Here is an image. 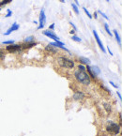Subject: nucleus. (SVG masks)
Here are the masks:
<instances>
[{"instance_id": "nucleus-1", "label": "nucleus", "mask_w": 122, "mask_h": 136, "mask_svg": "<svg viewBox=\"0 0 122 136\" xmlns=\"http://www.w3.org/2000/svg\"><path fill=\"white\" fill-rule=\"evenodd\" d=\"M74 76H75L76 80L78 82H80L81 84H86V85H88L90 84V77L87 73H86L85 71H75L74 73Z\"/></svg>"}, {"instance_id": "nucleus-2", "label": "nucleus", "mask_w": 122, "mask_h": 136, "mask_svg": "<svg viewBox=\"0 0 122 136\" xmlns=\"http://www.w3.org/2000/svg\"><path fill=\"white\" fill-rule=\"evenodd\" d=\"M57 62L59 64V66H61L62 68H65V69H72L74 67V62L71 59H68L67 57H64V56H60L57 60Z\"/></svg>"}, {"instance_id": "nucleus-3", "label": "nucleus", "mask_w": 122, "mask_h": 136, "mask_svg": "<svg viewBox=\"0 0 122 136\" xmlns=\"http://www.w3.org/2000/svg\"><path fill=\"white\" fill-rule=\"evenodd\" d=\"M46 24V16H45V11L44 9H41V14H40V25H39L38 29H42L45 26Z\"/></svg>"}, {"instance_id": "nucleus-4", "label": "nucleus", "mask_w": 122, "mask_h": 136, "mask_svg": "<svg viewBox=\"0 0 122 136\" xmlns=\"http://www.w3.org/2000/svg\"><path fill=\"white\" fill-rule=\"evenodd\" d=\"M107 131H110V132H113L115 134H117L119 132V126L116 123L110 122V124L107 126Z\"/></svg>"}, {"instance_id": "nucleus-5", "label": "nucleus", "mask_w": 122, "mask_h": 136, "mask_svg": "<svg viewBox=\"0 0 122 136\" xmlns=\"http://www.w3.org/2000/svg\"><path fill=\"white\" fill-rule=\"evenodd\" d=\"M93 34H94V37H95V38H96V41H97V43H98V45H99V47L100 48V50H102V52L105 53L106 52L105 48H104V46H103V44H102V42H101V41H100L99 35H98L97 31H96V30H93Z\"/></svg>"}, {"instance_id": "nucleus-6", "label": "nucleus", "mask_w": 122, "mask_h": 136, "mask_svg": "<svg viewBox=\"0 0 122 136\" xmlns=\"http://www.w3.org/2000/svg\"><path fill=\"white\" fill-rule=\"evenodd\" d=\"M21 45H18V44H11V45H8L7 46V51H8V52H17V51H19V50H21Z\"/></svg>"}, {"instance_id": "nucleus-7", "label": "nucleus", "mask_w": 122, "mask_h": 136, "mask_svg": "<svg viewBox=\"0 0 122 136\" xmlns=\"http://www.w3.org/2000/svg\"><path fill=\"white\" fill-rule=\"evenodd\" d=\"M43 35L47 36L48 38H52V40H54V41H59V38L54 35V33H53V31H49V30H47V31H43Z\"/></svg>"}, {"instance_id": "nucleus-8", "label": "nucleus", "mask_w": 122, "mask_h": 136, "mask_svg": "<svg viewBox=\"0 0 122 136\" xmlns=\"http://www.w3.org/2000/svg\"><path fill=\"white\" fill-rule=\"evenodd\" d=\"M19 27H20L19 25H18L17 23H14V24H12V25H11V26L8 29V31L5 33V36H8L11 32H13V31H16V30H18V29H19Z\"/></svg>"}, {"instance_id": "nucleus-9", "label": "nucleus", "mask_w": 122, "mask_h": 136, "mask_svg": "<svg viewBox=\"0 0 122 136\" xmlns=\"http://www.w3.org/2000/svg\"><path fill=\"white\" fill-rule=\"evenodd\" d=\"M45 50H46L47 52L52 53V54H57V48H55V47H54V46H52V45H50V44L45 47Z\"/></svg>"}, {"instance_id": "nucleus-10", "label": "nucleus", "mask_w": 122, "mask_h": 136, "mask_svg": "<svg viewBox=\"0 0 122 136\" xmlns=\"http://www.w3.org/2000/svg\"><path fill=\"white\" fill-rule=\"evenodd\" d=\"M73 99L76 100V101H78V100H82V99H84V94L82 92H76L73 96Z\"/></svg>"}, {"instance_id": "nucleus-11", "label": "nucleus", "mask_w": 122, "mask_h": 136, "mask_svg": "<svg viewBox=\"0 0 122 136\" xmlns=\"http://www.w3.org/2000/svg\"><path fill=\"white\" fill-rule=\"evenodd\" d=\"M50 45H52V46L55 47V48H60V47L64 46V43L63 42H61V41H54V42H52V43H50Z\"/></svg>"}, {"instance_id": "nucleus-12", "label": "nucleus", "mask_w": 122, "mask_h": 136, "mask_svg": "<svg viewBox=\"0 0 122 136\" xmlns=\"http://www.w3.org/2000/svg\"><path fill=\"white\" fill-rule=\"evenodd\" d=\"M91 71H92V72L94 73V75H95V76H97L98 74H100V69L98 68L97 66H94V67H92V68H91Z\"/></svg>"}, {"instance_id": "nucleus-13", "label": "nucleus", "mask_w": 122, "mask_h": 136, "mask_svg": "<svg viewBox=\"0 0 122 136\" xmlns=\"http://www.w3.org/2000/svg\"><path fill=\"white\" fill-rule=\"evenodd\" d=\"M114 35H115V37H116V40H117V41L118 42V44L121 45V38H120V37H119V35H118V33H117V30H114Z\"/></svg>"}, {"instance_id": "nucleus-14", "label": "nucleus", "mask_w": 122, "mask_h": 136, "mask_svg": "<svg viewBox=\"0 0 122 136\" xmlns=\"http://www.w3.org/2000/svg\"><path fill=\"white\" fill-rule=\"evenodd\" d=\"M80 61H81L82 63H84V64H87V65L90 63V60L88 59V58H86V57H83V56L80 57Z\"/></svg>"}, {"instance_id": "nucleus-15", "label": "nucleus", "mask_w": 122, "mask_h": 136, "mask_svg": "<svg viewBox=\"0 0 122 136\" xmlns=\"http://www.w3.org/2000/svg\"><path fill=\"white\" fill-rule=\"evenodd\" d=\"M86 69H87V71H88V73H89L88 75H89V76H91L92 78H95L96 76L94 75V73L92 72V71H91V67H89V66L87 65V67Z\"/></svg>"}, {"instance_id": "nucleus-16", "label": "nucleus", "mask_w": 122, "mask_h": 136, "mask_svg": "<svg viewBox=\"0 0 122 136\" xmlns=\"http://www.w3.org/2000/svg\"><path fill=\"white\" fill-rule=\"evenodd\" d=\"M71 7H72L73 11H74L76 14H79V9H78V7H77V5H76V4H71Z\"/></svg>"}, {"instance_id": "nucleus-17", "label": "nucleus", "mask_w": 122, "mask_h": 136, "mask_svg": "<svg viewBox=\"0 0 122 136\" xmlns=\"http://www.w3.org/2000/svg\"><path fill=\"white\" fill-rule=\"evenodd\" d=\"M103 105H104V108H105V110L107 111V113H110V112H111V106H110L108 103H103Z\"/></svg>"}, {"instance_id": "nucleus-18", "label": "nucleus", "mask_w": 122, "mask_h": 136, "mask_svg": "<svg viewBox=\"0 0 122 136\" xmlns=\"http://www.w3.org/2000/svg\"><path fill=\"white\" fill-rule=\"evenodd\" d=\"M33 40H34V37H32V36H30V37H27V38H25V40H24V41L25 42H32Z\"/></svg>"}, {"instance_id": "nucleus-19", "label": "nucleus", "mask_w": 122, "mask_h": 136, "mask_svg": "<svg viewBox=\"0 0 122 136\" xmlns=\"http://www.w3.org/2000/svg\"><path fill=\"white\" fill-rule=\"evenodd\" d=\"M35 45H36V42L32 41V42H28V43H27V45H25V46H24V48H30V47L35 46Z\"/></svg>"}, {"instance_id": "nucleus-20", "label": "nucleus", "mask_w": 122, "mask_h": 136, "mask_svg": "<svg viewBox=\"0 0 122 136\" xmlns=\"http://www.w3.org/2000/svg\"><path fill=\"white\" fill-rule=\"evenodd\" d=\"M72 38V41H76V42H81V41H82L81 38H78L77 36H74V35H73V36H72V38Z\"/></svg>"}, {"instance_id": "nucleus-21", "label": "nucleus", "mask_w": 122, "mask_h": 136, "mask_svg": "<svg viewBox=\"0 0 122 136\" xmlns=\"http://www.w3.org/2000/svg\"><path fill=\"white\" fill-rule=\"evenodd\" d=\"M104 28H105V30H106V32H107V34H109L110 36H112V33H111V31H110V29H109L108 25H107V24H104Z\"/></svg>"}, {"instance_id": "nucleus-22", "label": "nucleus", "mask_w": 122, "mask_h": 136, "mask_svg": "<svg viewBox=\"0 0 122 136\" xmlns=\"http://www.w3.org/2000/svg\"><path fill=\"white\" fill-rule=\"evenodd\" d=\"M83 9H84V11L86 12V14H87V16H88V18H89V19H92V15H91V14L89 13V11H87V9L86 8H84Z\"/></svg>"}, {"instance_id": "nucleus-23", "label": "nucleus", "mask_w": 122, "mask_h": 136, "mask_svg": "<svg viewBox=\"0 0 122 136\" xmlns=\"http://www.w3.org/2000/svg\"><path fill=\"white\" fill-rule=\"evenodd\" d=\"M98 13H100V15H101V16H102L103 18H105L106 20H108V19H109L108 16H106V14H105V13H103V12H102L101 11H98Z\"/></svg>"}, {"instance_id": "nucleus-24", "label": "nucleus", "mask_w": 122, "mask_h": 136, "mask_svg": "<svg viewBox=\"0 0 122 136\" xmlns=\"http://www.w3.org/2000/svg\"><path fill=\"white\" fill-rule=\"evenodd\" d=\"M11 1H12V0H3L2 2H0V6H4L6 5V4H8V3H10Z\"/></svg>"}, {"instance_id": "nucleus-25", "label": "nucleus", "mask_w": 122, "mask_h": 136, "mask_svg": "<svg viewBox=\"0 0 122 136\" xmlns=\"http://www.w3.org/2000/svg\"><path fill=\"white\" fill-rule=\"evenodd\" d=\"M13 41H3V44H7V45H11V44H13Z\"/></svg>"}, {"instance_id": "nucleus-26", "label": "nucleus", "mask_w": 122, "mask_h": 136, "mask_svg": "<svg viewBox=\"0 0 122 136\" xmlns=\"http://www.w3.org/2000/svg\"><path fill=\"white\" fill-rule=\"evenodd\" d=\"M78 69H79L78 71H86V68H85V67H84L83 65H79V66H78Z\"/></svg>"}, {"instance_id": "nucleus-27", "label": "nucleus", "mask_w": 122, "mask_h": 136, "mask_svg": "<svg viewBox=\"0 0 122 136\" xmlns=\"http://www.w3.org/2000/svg\"><path fill=\"white\" fill-rule=\"evenodd\" d=\"M11 14H12V11H10V9H8V13H7L6 17H10V16H11Z\"/></svg>"}, {"instance_id": "nucleus-28", "label": "nucleus", "mask_w": 122, "mask_h": 136, "mask_svg": "<svg viewBox=\"0 0 122 136\" xmlns=\"http://www.w3.org/2000/svg\"><path fill=\"white\" fill-rule=\"evenodd\" d=\"M70 24H71V26H72L73 27V28H74V30H77V28H76V26H75V25H74V24H72V23H70Z\"/></svg>"}, {"instance_id": "nucleus-29", "label": "nucleus", "mask_w": 122, "mask_h": 136, "mask_svg": "<svg viewBox=\"0 0 122 136\" xmlns=\"http://www.w3.org/2000/svg\"><path fill=\"white\" fill-rule=\"evenodd\" d=\"M110 84H111L112 85H113V86L115 87V88H117V85H116V84H115L114 83H113V82H110Z\"/></svg>"}, {"instance_id": "nucleus-30", "label": "nucleus", "mask_w": 122, "mask_h": 136, "mask_svg": "<svg viewBox=\"0 0 122 136\" xmlns=\"http://www.w3.org/2000/svg\"><path fill=\"white\" fill-rule=\"evenodd\" d=\"M54 24H52L51 26H50V29H54Z\"/></svg>"}, {"instance_id": "nucleus-31", "label": "nucleus", "mask_w": 122, "mask_h": 136, "mask_svg": "<svg viewBox=\"0 0 122 136\" xmlns=\"http://www.w3.org/2000/svg\"><path fill=\"white\" fill-rule=\"evenodd\" d=\"M3 55H4V54H3V53L1 52V51H0V58H2V57H3Z\"/></svg>"}, {"instance_id": "nucleus-32", "label": "nucleus", "mask_w": 122, "mask_h": 136, "mask_svg": "<svg viewBox=\"0 0 122 136\" xmlns=\"http://www.w3.org/2000/svg\"><path fill=\"white\" fill-rule=\"evenodd\" d=\"M93 16L95 17V19H97V17H98V16H97V12H95V13H94V15H93ZM93 16H92V17H93Z\"/></svg>"}, {"instance_id": "nucleus-33", "label": "nucleus", "mask_w": 122, "mask_h": 136, "mask_svg": "<svg viewBox=\"0 0 122 136\" xmlns=\"http://www.w3.org/2000/svg\"><path fill=\"white\" fill-rule=\"evenodd\" d=\"M108 51H109V53H110V54H111V55H113V54H112V52H111V50H110V48H108Z\"/></svg>"}, {"instance_id": "nucleus-34", "label": "nucleus", "mask_w": 122, "mask_h": 136, "mask_svg": "<svg viewBox=\"0 0 122 136\" xmlns=\"http://www.w3.org/2000/svg\"><path fill=\"white\" fill-rule=\"evenodd\" d=\"M74 32H75V30H71V34H72V35H73V34H74Z\"/></svg>"}, {"instance_id": "nucleus-35", "label": "nucleus", "mask_w": 122, "mask_h": 136, "mask_svg": "<svg viewBox=\"0 0 122 136\" xmlns=\"http://www.w3.org/2000/svg\"><path fill=\"white\" fill-rule=\"evenodd\" d=\"M117 95H118V97H119V99L121 100V95H120V93H118L117 92Z\"/></svg>"}, {"instance_id": "nucleus-36", "label": "nucleus", "mask_w": 122, "mask_h": 136, "mask_svg": "<svg viewBox=\"0 0 122 136\" xmlns=\"http://www.w3.org/2000/svg\"><path fill=\"white\" fill-rule=\"evenodd\" d=\"M74 1H75V2H76V5H78V4H79L78 0H74Z\"/></svg>"}, {"instance_id": "nucleus-37", "label": "nucleus", "mask_w": 122, "mask_h": 136, "mask_svg": "<svg viewBox=\"0 0 122 136\" xmlns=\"http://www.w3.org/2000/svg\"><path fill=\"white\" fill-rule=\"evenodd\" d=\"M60 1H61V2H63V3L65 2V0H60Z\"/></svg>"}, {"instance_id": "nucleus-38", "label": "nucleus", "mask_w": 122, "mask_h": 136, "mask_svg": "<svg viewBox=\"0 0 122 136\" xmlns=\"http://www.w3.org/2000/svg\"><path fill=\"white\" fill-rule=\"evenodd\" d=\"M106 1H107V2H109V0H106Z\"/></svg>"}]
</instances>
